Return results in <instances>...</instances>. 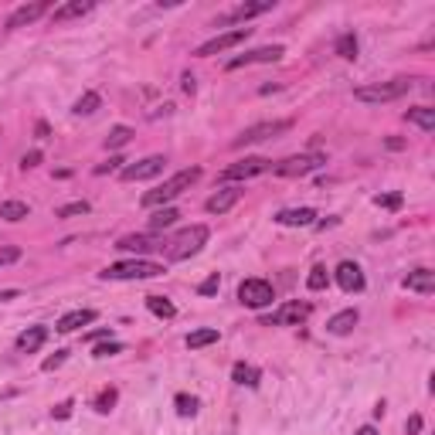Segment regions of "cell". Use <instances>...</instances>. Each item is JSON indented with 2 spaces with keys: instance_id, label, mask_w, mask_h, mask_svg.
<instances>
[{
  "instance_id": "cell-4",
  "label": "cell",
  "mask_w": 435,
  "mask_h": 435,
  "mask_svg": "<svg viewBox=\"0 0 435 435\" xmlns=\"http://www.w3.org/2000/svg\"><path fill=\"white\" fill-rule=\"evenodd\" d=\"M163 276V265L147 259H133V262H116L102 272V279H156Z\"/></svg>"
},
{
  "instance_id": "cell-42",
  "label": "cell",
  "mask_w": 435,
  "mask_h": 435,
  "mask_svg": "<svg viewBox=\"0 0 435 435\" xmlns=\"http://www.w3.org/2000/svg\"><path fill=\"white\" fill-rule=\"evenodd\" d=\"M38 163H41V153H38V150H31V153H24V156H21L24 170H31V167H38Z\"/></svg>"
},
{
  "instance_id": "cell-12",
  "label": "cell",
  "mask_w": 435,
  "mask_h": 435,
  "mask_svg": "<svg viewBox=\"0 0 435 435\" xmlns=\"http://www.w3.org/2000/svg\"><path fill=\"white\" fill-rule=\"evenodd\" d=\"M248 34H252V27H235V31H228V34H218V38H211V41H204L194 55L197 58H211V55H218V51H228V48L241 44Z\"/></svg>"
},
{
  "instance_id": "cell-44",
  "label": "cell",
  "mask_w": 435,
  "mask_h": 435,
  "mask_svg": "<svg viewBox=\"0 0 435 435\" xmlns=\"http://www.w3.org/2000/svg\"><path fill=\"white\" fill-rule=\"evenodd\" d=\"M405 429H408V435H418V432H422V418H418V415H412Z\"/></svg>"
},
{
  "instance_id": "cell-21",
  "label": "cell",
  "mask_w": 435,
  "mask_h": 435,
  "mask_svg": "<svg viewBox=\"0 0 435 435\" xmlns=\"http://www.w3.org/2000/svg\"><path fill=\"white\" fill-rule=\"evenodd\" d=\"M44 340H48V326H27L18 337V350L21 354H34V350H41Z\"/></svg>"
},
{
  "instance_id": "cell-35",
  "label": "cell",
  "mask_w": 435,
  "mask_h": 435,
  "mask_svg": "<svg viewBox=\"0 0 435 435\" xmlns=\"http://www.w3.org/2000/svg\"><path fill=\"white\" fill-rule=\"evenodd\" d=\"M306 286L313 289V293H320V289H326V269L323 265H316L309 276H306Z\"/></svg>"
},
{
  "instance_id": "cell-39",
  "label": "cell",
  "mask_w": 435,
  "mask_h": 435,
  "mask_svg": "<svg viewBox=\"0 0 435 435\" xmlns=\"http://www.w3.org/2000/svg\"><path fill=\"white\" fill-rule=\"evenodd\" d=\"M374 201H377V208H388V211L401 208V194H377Z\"/></svg>"
},
{
  "instance_id": "cell-47",
  "label": "cell",
  "mask_w": 435,
  "mask_h": 435,
  "mask_svg": "<svg viewBox=\"0 0 435 435\" xmlns=\"http://www.w3.org/2000/svg\"><path fill=\"white\" fill-rule=\"evenodd\" d=\"M14 296H18V289H4V293H0V303H7V300H14Z\"/></svg>"
},
{
  "instance_id": "cell-1",
  "label": "cell",
  "mask_w": 435,
  "mask_h": 435,
  "mask_svg": "<svg viewBox=\"0 0 435 435\" xmlns=\"http://www.w3.org/2000/svg\"><path fill=\"white\" fill-rule=\"evenodd\" d=\"M197 177H201V167H187V170H177L170 180H163L160 187H153L143 194V208H167L174 197H180L191 184H197Z\"/></svg>"
},
{
  "instance_id": "cell-28",
  "label": "cell",
  "mask_w": 435,
  "mask_h": 435,
  "mask_svg": "<svg viewBox=\"0 0 435 435\" xmlns=\"http://www.w3.org/2000/svg\"><path fill=\"white\" fill-rule=\"evenodd\" d=\"M27 211H31V208H27L24 201H4V204H0V218H4V221H21V218H27Z\"/></svg>"
},
{
  "instance_id": "cell-3",
  "label": "cell",
  "mask_w": 435,
  "mask_h": 435,
  "mask_svg": "<svg viewBox=\"0 0 435 435\" xmlns=\"http://www.w3.org/2000/svg\"><path fill=\"white\" fill-rule=\"evenodd\" d=\"M408 88H412L408 79H392V82H377V86L354 88V99H357V102H370V106H377V102H394V99H401Z\"/></svg>"
},
{
  "instance_id": "cell-31",
  "label": "cell",
  "mask_w": 435,
  "mask_h": 435,
  "mask_svg": "<svg viewBox=\"0 0 435 435\" xmlns=\"http://www.w3.org/2000/svg\"><path fill=\"white\" fill-rule=\"evenodd\" d=\"M130 140H133V130H130V126H116V130H109L106 147H109V150H116V147H126Z\"/></svg>"
},
{
  "instance_id": "cell-18",
  "label": "cell",
  "mask_w": 435,
  "mask_h": 435,
  "mask_svg": "<svg viewBox=\"0 0 435 435\" xmlns=\"http://www.w3.org/2000/svg\"><path fill=\"white\" fill-rule=\"evenodd\" d=\"M405 289L422 293V296L435 293V272L432 269H415V272H408V276H405Z\"/></svg>"
},
{
  "instance_id": "cell-37",
  "label": "cell",
  "mask_w": 435,
  "mask_h": 435,
  "mask_svg": "<svg viewBox=\"0 0 435 435\" xmlns=\"http://www.w3.org/2000/svg\"><path fill=\"white\" fill-rule=\"evenodd\" d=\"M218 289H221V276H218V272H211L204 283L197 286V293H201V296H215Z\"/></svg>"
},
{
  "instance_id": "cell-34",
  "label": "cell",
  "mask_w": 435,
  "mask_h": 435,
  "mask_svg": "<svg viewBox=\"0 0 435 435\" xmlns=\"http://www.w3.org/2000/svg\"><path fill=\"white\" fill-rule=\"evenodd\" d=\"M75 215H88V201H72V204L55 211V218H75Z\"/></svg>"
},
{
  "instance_id": "cell-9",
  "label": "cell",
  "mask_w": 435,
  "mask_h": 435,
  "mask_svg": "<svg viewBox=\"0 0 435 435\" xmlns=\"http://www.w3.org/2000/svg\"><path fill=\"white\" fill-rule=\"evenodd\" d=\"M163 167H167V156H160V153H153L147 160H136L130 167H123L119 170V180H150V177H160L163 174Z\"/></svg>"
},
{
  "instance_id": "cell-46",
  "label": "cell",
  "mask_w": 435,
  "mask_h": 435,
  "mask_svg": "<svg viewBox=\"0 0 435 435\" xmlns=\"http://www.w3.org/2000/svg\"><path fill=\"white\" fill-rule=\"evenodd\" d=\"M194 88H197L194 75H184V92H187V95H191V92H194Z\"/></svg>"
},
{
  "instance_id": "cell-14",
  "label": "cell",
  "mask_w": 435,
  "mask_h": 435,
  "mask_svg": "<svg viewBox=\"0 0 435 435\" xmlns=\"http://www.w3.org/2000/svg\"><path fill=\"white\" fill-rule=\"evenodd\" d=\"M333 276H337V286H340L344 293H361V289H364V272H361L357 262H340Z\"/></svg>"
},
{
  "instance_id": "cell-40",
  "label": "cell",
  "mask_w": 435,
  "mask_h": 435,
  "mask_svg": "<svg viewBox=\"0 0 435 435\" xmlns=\"http://www.w3.org/2000/svg\"><path fill=\"white\" fill-rule=\"evenodd\" d=\"M65 357H68V350H55V354H51V357L44 361L41 368H44V370H55V368H62V364H65Z\"/></svg>"
},
{
  "instance_id": "cell-33",
  "label": "cell",
  "mask_w": 435,
  "mask_h": 435,
  "mask_svg": "<svg viewBox=\"0 0 435 435\" xmlns=\"http://www.w3.org/2000/svg\"><path fill=\"white\" fill-rule=\"evenodd\" d=\"M337 55L347 58V62H354V58H357V38H354V34H344V38L337 41Z\"/></svg>"
},
{
  "instance_id": "cell-22",
  "label": "cell",
  "mask_w": 435,
  "mask_h": 435,
  "mask_svg": "<svg viewBox=\"0 0 435 435\" xmlns=\"http://www.w3.org/2000/svg\"><path fill=\"white\" fill-rule=\"evenodd\" d=\"M116 248H123V252H150V248H163V241L153 239V235H126V239L116 241Z\"/></svg>"
},
{
  "instance_id": "cell-19",
  "label": "cell",
  "mask_w": 435,
  "mask_h": 435,
  "mask_svg": "<svg viewBox=\"0 0 435 435\" xmlns=\"http://www.w3.org/2000/svg\"><path fill=\"white\" fill-rule=\"evenodd\" d=\"M92 0H72V4H65V7H55V24H65V21H75V18H86V14H92Z\"/></svg>"
},
{
  "instance_id": "cell-26",
  "label": "cell",
  "mask_w": 435,
  "mask_h": 435,
  "mask_svg": "<svg viewBox=\"0 0 435 435\" xmlns=\"http://www.w3.org/2000/svg\"><path fill=\"white\" fill-rule=\"evenodd\" d=\"M408 123L422 126L425 133H432V130H435V109H429V106H415V109H408Z\"/></svg>"
},
{
  "instance_id": "cell-27",
  "label": "cell",
  "mask_w": 435,
  "mask_h": 435,
  "mask_svg": "<svg viewBox=\"0 0 435 435\" xmlns=\"http://www.w3.org/2000/svg\"><path fill=\"white\" fill-rule=\"evenodd\" d=\"M177 218H180L177 208H156V211L150 215V228H153V232H163V228H170V225H174Z\"/></svg>"
},
{
  "instance_id": "cell-6",
  "label": "cell",
  "mask_w": 435,
  "mask_h": 435,
  "mask_svg": "<svg viewBox=\"0 0 435 435\" xmlns=\"http://www.w3.org/2000/svg\"><path fill=\"white\" fill-rule=\"evenodd\" d=\"M265 170H272V163H269L265 156H245L239 163L225 167V170L218 174V180H221V184H228V180H248V177L265 174Z\"/></svg>"
},
{
  "instance_id": "cell-15",
  "label": "cell",
  "mask_w": 435,
  "mask_h": 435,
  "mask_svg": "<svg viewBox=\"0 0 435 435\" xmlns=\"http://www.w3.org/2000/svg\"><path fill=\"white\" fill-rule=\"evenodd\" d=\"M48 14V0H34V4H24L18 7L11 18H7V27H24V24H34L38 18Z\"/></svg>"
},
{
  "instance_id": "cell-5",
  "label": "cell",
  "mask_w": 435,
  "mask_h": 435,
  "mask_svg": "<svg viewBox=\"0 0 435 435\" xmlns=\"http://www.w3.org/2000/svg\"><path fill=\"white\" fill-rule=\"evenodd\" d=\"M326 163L323 153H300V156H286L279 163H272V174L276 177H306L313 170H320Z\"/></svg>"
},
{
  "instance_id": "cell-25",
  "label": "cell",
  "mask_w": 435,
  "mask_h": 435,
  "mask_svg": "<svg viewBox=\"0 0 435 435\" xmlns=\"http://www.w3.org/2000/svg\"><path fill=\"white\" fill-rule=\"evenodd\" d=\"M147 309H150L153 316H160V320H174L177 316V306L167 296H147Z\"/></svg>"
},
{
  "instance_id": "cell-24",
  "label": "cell",
  "mask_w": 435,
  "mask_h": 435,
  "mask_svg": "<svg viewBox=\"0 0 435 435\" xmlns=\"http://www.w3.org/2000/svg\"><path fill=\"white\" fill-rule=\"evenodd\" d=\"M259 370L252 368V364H235V368H232V381H235V384H241V388H259Z\"/></svg>"
},
{
  "instance_id": "cell-13",
  "label": "cell",
  "mask_w": 435,
  "mask_h": 435,
  "mask_svg": "<svg viewBox=\"0 0 435 435\" xmlns=\"http://www.w3.org/2000/svg\"><path fill=\"white\" fill-rule=\"evenodd\" d=\"M276 7V0H255V4H239V7H232L228 14H221L218 18V24L225 27V24H245L252 21V18H259V14H265V11H272Z\"/></svg>"
},
{
  "instance_id": "cell-43",
  "label": "cell",
  "mask_w": 435,
  "mask_h": 435,
  "mask_svg": "<svg viewBox=\"0 0 435 435\" xmlns=\"http://www.w3.org/2000/svg\"><path fill=\"white\" fill-rule=\"evenodd\" d=\"M119 163H126L123 156H112L109 163H102V167H95V174H109V170H119Z\"/></svg>"
},
{
  "instance_id": "cell-32",
  "label": "cell",
  "mask_w": 435,
  "mask_h": 435,
  "mask_svg": "<svg viewBox=\"0 0 435 435\" xmlns=\"http://www.w3.org/2000/svg\"><path fill=\"white\" fill-rule=\"evenodd\" d=\"M174 405H177V415H184V418H194L197 415V398L194 394H177Z\"/></svg>"
},
{
  "instance_id": "cell-10",
  "label": "cell",
  "mask_w": 435,
  "mask_h": 435,
  "mask_svg": "<svg viewBox=\"0 0 435 435\" xmlns=\"http://www.w3.org/2000/svg\"><path fill=\"white\" fill-rule=\"evenodd\" d=\"M293 126L289 119H272V123H259V126H248V130L241 133V136H235V150H241V147H248V143H262V140H269V136H279V133H286Z\"/></svg>"
},
{
  "instance_id": "cell-8",
  "label": "cell",
  "mask_w": 435,
  "mask_h": 435,
  "mask_svg": "<svg viewBox=\"0 0 435 435\" xmlns=\"http://www.w3.org/2000/svg\"><path fill=\"white\" fill-rule=\"evenodd\" d=\"M309 313H313V306L309 303H283L272 316H265L262 320V326H300L303 320H309Z\"/></svg>"
},
{
  "instance_id": "cell-30",
  "label": "cell",
  "mask_w": 435,
  "mask_h": 435,
  "mask_svg": "<svg viewBox=\"0 0 435 435\" xmlns=\"http://www.w3.org/2000/svg\"><path fill=\"white\" fill-rule=\"evenodd\" d=\"M99 106H102L99 92H86V95H82V99L75 102V109H72V112H75V116H92V112H95Z\"/></svg>"
},
{
  "instance_id": "cell-48",
  "label": "cell",
  "mask_w": 435,
  "mask_h": 435,
  "mask_svg": "<svg viewBox=\"0 0 435 435\" xmlns=\"http://www.w3.org/2000/svg\"><path fill=\"white\" fill-rule=\"evenodd\" d=\"M357 435H377V429H374V425H364V429H357Z\"/></svg>"
},
{
  "instance_id": "cell-7",
  "label": "cell",
  "mask_w": 435,
  "mask_h": 435,
  "mask_svg": "<svg viewBox=\"0 0 435 435\" xmlns=\"http://www.w3.org/2000/svg\"><path fill=\"white\" fill-rule=\"evenodd\" d=\"M239 300L245 306H252V309H262V306H269L276 300V289H272V283H265V279H245L239 286Z\"/></svg>"
},
{
  "instance_id": "cell-11",
  "label": "cell",
  "mask_w": 435,
  "mask_h": 435,
  "mask_svg": "<svg viewBox=\"0 0 435 435\" xmlns=\"http://www.w3.org/2000/svg\"><path fill=\"white\" fill-rule=\"evenodd\" d=\"M286 55L283 44H265V48H255V51H245V55H235L232 62H228V72H239L245 65H259V62H279Z\"/></svg>"
},
{
  "instance_id": "cell-20",
  "label": "cell",
  "mask_w": 435,
  "mask_h": 435,
  "mask_svg": "<svg viewBox=\"0 0 435 435\" xmlns=\"http://www.w3.org/2000/svg\"><path fill=\"white\" fill-rule=\"evenodd\" d=\"M92 320H95V309H72V313H65V316L58 320L55 330H58V333H75L79 326H88Z\"/></svg>"
},
{
  "instance_id": "cell-41",
  "label": "cell",
  "mask_w": 435,
  "mask_h": 435,
  "mask_svg": "<svg viewBox=\"0 0 435 435\" xmlns=\"http://www.w3.org/2000/svg\"><path fill=\"white\" fill-rule=\"evenodd\" d=\"M119 350H123V344L109 340V344H99V347H95V357H112V354H119Z\"/></svg>"
},
{
  "instance_id": "cell-17",
  "label": "cell",
  "mask_w": 435,
  "mask_h": 435,
  "mask_svg": "<svg viewBox=\"0 0 435 435\" xmlns=\"http://www.w3.org/2000/svg\"><path fill=\"white\" fill-rule=\"evenodd\" d=\"M276 221L286 225V228H306V225L316 221V211H313V208H286V211L276 215Z\"/></svg>"
},
{
  "instance_id": "cell-45",
  "label": "cell",
  "mask_w": 435,
  "mask_h": 435,
  "mask_svg": "<svg viewBox=\"0 0 435 435\" xmlns=\"http://www.w3.org/2000/svg\"><path fill=\"white\" fill-rule=\"evenodd\" d=\"M72 415V401H62L58 408H55V418H68Z\"/></svg>"
},
{
  "instance_id": "cell-38",
  "label": "cell",
  "mask_w": 435,
  "mask_h": 435,
  "mask_svg": "<svg viewBox=\"0 0 435 435\" xmlns=\"http://www.w3.org/2000/svg\"><path fill=\"white\" fill-rule=\"evenodd\" d=\"M18 259H21V248H18V245L0 248V269H4V265H11V262H18Z\"/></svg>"
},
{
  "instance_id": "cell-16",
  "label": "cell",
  "mask_w": 435,
  "mask_h": 435,
  "mask_svg": "<svg viewBox=\"0 0 435 435\" xmlns=\"http://www.w3.org/2000/svg\"><path fill=\"white\" fill-rule=\"evenodd\" d=\"M239 201H241L239 187H221L218 194L208 197V204H204V208H208V215H225V211H232Z\"/></svg>"
},
{
  "instance_id": "cell-36",
  "label": "cell",
  "mask_w": 435,
  "mask_h": 435,
  "mask_svg": "<svg viewBox=\"0 0 435 435\" xmlns=\"http://www.w3.org/2000/svg\"><path fill=\"white\" fill-rule=\"evenodd\" d=\"M116 398H119V394H116V388H106V392L99 394V398H95V412H112V405H116Z\"/></svg>"
},
{
  "instance_id": "cell-23",
  "label": "cell",
  "mask_w": 435,
  "mask_h": 435,
  "mask_svg": "<svg viewBox=\"0 0 435 435\" xmlns=\"http://www.w3.org/2000/svg\"><path fill=\"white\" fill-rule=\"evenodd\" d=\"M357 320H361V313H357V309H344V313H337V316H330V323H326V330H330L333 337H344V333H350V330L357 326Z\"/></svg>"
},
{
  "instance_id": "cell-2",
  "label": "cell",
  "mask_w": 435,
  "mask_h": 435,
  "mask_svg": "<svg viewBox=\"0 0 435 435\" xmlns=\"http://www.w3.org/2000/svg\"><path fill=\"white\" fill-rule=\"evenodd\" d=\"M208 235H211L208 225H191V228H184L180 235H174V239L167 241V259L184 262V259H191V255H197V252L204 248Z\"/></svg>"
},
{
  "instance_id": "cell-29",
  "label": "cell",
  "mask_w": 435,
  "mask_h": 435,
  "mask_svg": "<svg viewBox=\"0 0 435 435\" xmlns=\"http://www.w3.org/2000/svg\"><path fill=\"white\" fill-rule=\"evenodd\" d=\"M208 344H218V330H211V326L194 330V333L187 337V347H191V350H201V347H208Z\"/></svg>"
}]
</instances>
